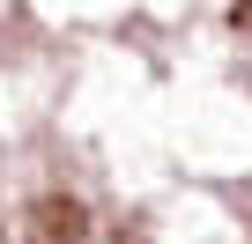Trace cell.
<instances>
[{
  "label": "cell",
  "mask_w": 252,
  "mask_h": 244,
  "mask_svg": "<svg viewBox=\"0 0 252 244\" xmlns=\"http://www.w3.org/2000/svg\"><path fill=\"white\" fill-rule=\"evenodd\" d=\"M0 244H252V0H0Z\"/></svg>",
  "instance_id": "obj_1"
}]
</instances>
